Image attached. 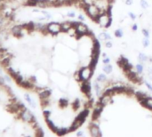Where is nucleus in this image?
<instances>
[{"label":"nucleus","mask_w":152,"mask_h":137,"mask_svg":"<svg viewBox=\"0 0 152 137\" xmlns=\"http://www.w3.org/2000/svg\"><path fill=\"white\" fill-rule=\"evenodd\" d=\"M4 78H5V80H6V83H11V79H12V77H10L8 74H6V75H5L4 76Z\"/></svg>","instance_id":"obj_38"},{"label":"nucleus","mask_w":152,"mask_h":137,"mask_svg":"<svg viewBox=\"0 0 152 137\" xmlns=\"http://www.w3.org/2000/svg\"><path fill=\"white\" fill-rule=\"evenodd\" d=\"M126 76H127L128 78H129L130 80L133 81V82H134V83H139L140 80H141V79L138 77L137 74L135 73V72L131 71V70H128V71H126Z\"/></svg>","instance_id":"obj_10"},{"label":"nucleus","mask_w":152,"mask_h":137,"mask_svg":"<svg viewBox=\"0 0 152 137\" xmlns=\"http://www.w3.org/2000/svg\"><path fill=\"white\" fill-rule=\"evenodd\" d=\"M136 70H137L138 73H141L143 71V66L141 64H137L136 65Z\"/></svg>","instance_id":"obj_35"},{"label":"nucleus","mask_w":152,"mask_h":137,"mask_svg":"<svg viewBox=\"0 0 152 137\" xmlns=\"http://www.w3.org/2000/svg\"><path fill=\"white\" fill-rule=\"evenodd\" d=\"M38 1H39V0H27V2L25 5L28 6H38Z\"/></svg>","instance_id":"obj_22"},{"label":"nucleus","mask_w":152,"mask_h":137,"mask_svg":"<svg viewBox=\"0 0 152 137\" xmlns=\"http://www.w3.org/2000/svg\"><path fill=\"white\" fill-rule=\"evenodd\" d=\"M24 99L26 100L27 101H28V103L29 104L30 106H31L32 108H36V102L33 101V99H32L31 97H30V95L28 94H24Z\"/></svg>","instance_id":"obj_18"},{"label":"nucleus","mask_w":152,"mask_h":137,"mask_svg":"<svg viewBox=\"0 0 152 137\" xmlns=\"http://www.w3.org/2000/svg\"><path fill=\"white\" fill-rule=\"evenodd\" d=\"M12 59H13V55H12V53H10V54H8L7 56L5 57L4 59H2V60L0 61V66L6 70V68L11 66Z\"/></svg>","instance_id":"obj_8"},{"label":"nucleus","mask_w":152,"mask_h":137,"mask_svg":"<svg viewBox=\"0 0 152 137\" xmlns=\"http://www.w3.org/2000/svg\"><path fill=\"white\" fill-rule=\"evenodd\" d=\"M141 7H142L143 9H146V8L148 7V3H147L145 0H141Z\"/></svg>","instance_id":"obj_36"},{"label":"nucleus","mask_w":152,"mask_h":137,"mask_svg":"<svg viewBox=\"0 0 152 137\" xmlns=\"http://www.w3.org/2000/svg\"><path fill=\"white\" fill-rule=\"evenodd\" d=\"M123 35H124V33H123V31L121 30H117L115 31V36L116 38H121V37H123Z\"/></svg>","instance_id":"obj_34"},{"label":"nucleus","mask_w":152,"mask_h":137,"mask_svg":"<svg viewBox=\"0 0 152 137\" xmlns=\"http://www.w3.org/2000/svg\"><path fill=\"white\" fill-rule=\"evenodd\" d=\"M103 107L104 106H102L101 104L100 103L98 104V106L94 109V113H93V118H94V119H97V118L101 116V112H102V109H103Z\"/></svg>","instance_id":"obj_13"},{"label":"nucleus","mask_w":152,"mask_h":137,"mask_svg":"<svg viewBox=\"0 0 152 137\" xmlns=\"http://www.w3.org/2000/svg\"><path fill=\"white\" fill-rule=\"evenodd\" d=\"M142 34L145 36V38H148L149 37V33L147 30H142Z\"/></svg>","instance_id":"obj_40"},{"label":"nucleus","mask_w":152,"mask_h":137,"mask_svg":"<svg viewBox=\"0 0 152 137\" xmlns=\"http://www.w3.org/2000/svg\"><path fill=\"white\" fill-rule=\"evenodd\" d=\"M142 44H143V46L144 47H147L148 45H149V41H148V38H145L144 39L142 40Z\"/></svg>","instance_id":"obj_37"},{"label":"nucleus","mask_w":152,"mask_h":137,"mask_svg":"<svg viewBox=\"0 0 152 137\" xmlns=\"http://www.w3.org/2000/svg\"><path fill=\"white\" fill-rule=\"evenodd\" d=\"M126 4L128 5V6H129V5H132V4H133V0H126Z\"/></svg>","instance_id":"obj_46"},{"label":"nucleus","mask_w":152,"mask_h":137,"mask_svg":"<svg viewBox=\"0 0 152 137\" xmlns=\"http://www.w3.org/2000/svg\"><path fill=\"white\" fill-rule=\"evenodd\" d=\"M67 32H68V33H69V34H70V36H71V37L76 36V35H77V34L75 27H73V28H72V27H71V28H70V30H68Z\"/></svg>","instance_id":"obj_27"},{"label":"nucleus","mask_w":152,"mask_h":137,"mask_svg":"<svg viewBox=\"0 0 152 137\" xmlns=\"http://www.w3.org/2000/svg\"><path fill=\"white\" fill-rule=\"evenodd\" d=\"M112 70H113L112 66H111L109 63L106 64V65L103 67V71L105 72V73H107V74L111 73V72H112Z\"/></svg>","instance_id":"obj_20"},{"label":"nucleus","mask_w":152,"mask_h":137,"mask_svg":"<svg viewBox=\"0 0 152 137\" xmlns=\"http://www.w3.org/2000/svg\"><path fill=\"white\" fill-rule=\"evenodd\" d=\"M111 16L108 13H101L96 19V22L99 23L101 27H109L111 24Z\"/></svg>","instance_id":"obj_4"},{"label":"nucleus","mask_w":152,"mask_h":137,"mask_svg":"<svg viewBox=\"0 0 152 137\" xmlns=\"http://www.w3.org/2000/svg\"><path fill=\"white\" fill-rule=\"evenodd\" d=\"M145 84H146V86L148 87V88L152 92V86H151V85H150L149 83H148V82H145Z\"/></svg>","instance_id":"obj_42"},{"label":"nucleus","mask_w":152,"mask_h":137,"mask_svg":"<svg viewBox=\"0 0 152 137\" xmlns=\"http://www.w3.org/2000/svg\"><path fill=\"white\" fill-rule=\"evenodd\" d=\"M88 109H84V111H83L82 112L80 113V114L78 115V118H83V119H85L86 118V117L88 116Z\"/></svg>","instance_id":"obj_24"},{"label":"nucleus","mask_w":152,"mask_h":137,"mask_svg":"<svg viewBox=\"0 0 152 137\" xmlns=\"http://www.w3.org/2000/svg\"><path fill=\"white\" fill-rule=\"evenodd\" d=\"M81 91L85 94H90L91 87H90V84H89L87 81H84V83H83L82 86H81Z\"/></svg>","instance_id":"obj_14"},{"label":"nucleus","mask_w":152,"mask_h":137,"mask_svg":"<svg viewBox=\"0 0 152 137\" xmlns=\"http://www.w3.org/2000/svg\"><path fill=\"white\" fill-rule=\"evenodd\" d=\"M90 133H91V135H92L93 137H98V136L102 135V133H101L99 127H98V126L97 125H94V124H93L92 126H91Z\"/></svg>","instance_id":"obj_11"},{"label":"nucleus","mask_w":152,"mask_h":137,"mask_svg":"<svg viewBox=\"0 0 152 137\" xmlns=\"http://www.w3.org/2000/svg\"><path fill=\"white\" fill-rule=\"evenodd\" d=\"M111 46H112V44H111L110 42H107V43H106V47H109V48H110Z\"/></svg>","instance_id":"obj_45"},{"label":"nucleus","mask_w":152,"mask_h":137,"mask_svg":"<svg viewBox=\"0 0 152 137\" xmlns=\"http://www.w3.org/2000/svg\"><path fill=\"white\" fill-rule=\"evenodd\" d=\"M11 34L13 35V37L15 38H22L23 37V31H24V28H23V25L22 24H17L14 25L11 28Z\"/></svg>","instance_id":"obj_5"},{"label":"nucleus","mask_w":152,"mask_h":137,"mask_svg":"<svg viewBox=\"0 0 152 137\" xmlns=\"http://www.w3.org/2000/svg\"><path fill=\"white\" fill-rule=\"evenodd\" d=\"M68 16L69 17H75V13H74V12H70V13H68Z\"/></svg>","instance_id":"obj_43"},{"label":"nucleus","mask_w":152,"mask_h":137,"mask_svg":"<svg viewBox=\"0 0 152 137\" xmlns=\"http://www.w3.org/2000/svg\"><path fill=\"white\" fill-rule=\"evenodd\" d=\"M46 26L48 33L52 34V35H57L59 32L62 31V25L57 22H50Z\"/></svg>","instance_id":"obj_6"},{"label":"nucleus","mask_w":152,"mask_h":137,"mask_svg":"<svg viewBox=\"0 0 152 137\" xmlns=\"http://www.w3.org/2000/svg\"><path fill=\"white\" fill-rule=\"evenodd\" d=\"M59 104H60V107L64 108V107H66V106L68 105V101L66 99H63V98H62V99L59 101Z\"/></svg>","instance_id":"obj_28"},{"label":"nucleus","mask_w":152,"mask_h":137,"mask_svg":"<svg viewBox=\"0 0 152 137\" xmlns=\"http://www.w3.org/2000/svg\"><path fill=\"white\" fill-rule=\"evenodd\" d=\"M128 60L126 58H125V57H121L120 59H119V60L117 61V63L119 64V65H120V67H124L125 65H126V63H128Z\"/></svg>","instance_id":"obj_21"},{"label":"nucleus","mask_w":152,"mask_h":137,"mask_svg":"<svg viewBox=\"0 0 152 137\" xmlns=\"http://www.w3.org/2000/svg\"><path fill=\"white\" fill-rule=\"evenodd\" d=\"M45 122H46V124H47V126H48V127L50 128V129L52 130V131L54 132V133H57V132H58L59 128L57 127L56 126H55L54 123H53V121L51 120L50 118H45Z\"/></svg>","instance_id":"obj_15"},{"label":"nucleus","mask_w":152,"mask_h":137,"mask_svg":"<svg viewBox=\"0 0 152 137\" xmlns=\"http://www.w3.org/2000/svg\"><path fill=\"white\" fill-rule=\"evenodd\" d=\"M129 16L131 17V18H132L133 20H135V18H136L135 14H134V13H129Z\"/></svg>","instance_id":"obj_44"},{"label":"nucleus","mask_w":152,"mask_h":137,"mask_svg":"<svg viewBox=\"0 0 152 137\" xmlns=\"http://www.w3.org/2000/svg\"><path fill=\"white\" fill-rule=\"evenodd\" d=\"M72 105H73V108H74L75 109H78L79 106H80V101H79V100H78V99L76 100V101L73 102V104H72Z\"/></svg>","instance_id":"obj_33"},{"label":"nucleus","mask_w":152,"mask_h":137,"mask_svg":"<svg viewBox=\"0 0 152 137\" xmlns=\"http://www.w3.org/2000/svg\"><path fill=\"white\" fill-rule=\"evenodd\" d=\"M78 19L81 20V21H84V17L83 16V15H79V16H78Z\"/></svg>","instance_id":"obj_48"},{"label":"nucleus","mask_w":152,"mask_h":137,"mask_svg":"<svg viewBox=\"0 0 152 137\" xmlns=\"http://www.w3.org/2000/svg\"><path fill=\"white\" fill-rule=\"evenodd\" d=\"M135 94H136V97H137L139 100L144 99V98L146 97V94H145L144 93H142V92H137Z\"/></svg>","instance_id":"obj_32"},{"label":"nucleus","mask_w":152,"mask_h":137,"mask_svg":"<svg viewBox=\"0 0 152 137\" xmlns=\"http://www.w3.org/2000/svg\"><path fill=\"white\" fill-rule=\"evenodd\" d=\"M109 62H110V59H109V58H105L103 61H102V62H103L104 64H108V63H109Z\"/></svg>","instance_id":"obj_41"},{"label":"nucleus","mask_w":152,"mask_h":137,"mask_svg":"<svg viewBox=\"0 0 152 137\" xmlns=\"http://www.w3.org/2000/svg\"><path fill=\"white\" fill-rule=\"evenodd\" d=\"M85 11H86L87 14L92 18L93 20L96 21V19L98 18L100 14H101V9L95 5H89L87 6V7L85 8Z\"/></svg>","instance_id":"obj_2"},{"label":"nucleus","mask_w":152,"mask_h":137,"mask_svg":"<svg viewBox=\"0 0 152 137\" xmlns=\"http://www.w3.org/2000/svg\"><path fill=\"white\" fill-rule=\"evenodd\" d=\"M75 28H76V30H77V37H81L83 36V35H85V34H87L89 31L88 28L82 22H78V24H77Z\"/></svg>","instance_id":"obj_7"},{"label":"nucleus","mask_w":152,"mask_h":137,"mask_svg":"<svg viewBox=\"0 0 152 137\" xmlns=\"http://www.w3.org/2000/svg\"><path fill=\"white\" fill-rule=\"evenodd\" d=\"M137 29H138L137 24H134V25L133 26V31H135V30H137Z\"/></svg>","instance_id":"obj_47"},{"label":"nucleus","mask_w":152,"mask_h":137,"mask_svg":"<svg viewBox=\"0 0 152 137\" xmlns=\"http://www.w3.org/2000/svg\"><path fill=\"white\" fill-rule=\"evenodd\" d=\"M139 60L141 62H145L148 61V57H147V55H145L144 53H141L139 54Z\"/></svg>","instance_id":"obj_26"},{"label":"nucleus","mask_w":152,"mask_h":137,"mask_svg":"<svg viewBox=\"0 0 152 137\" xmlns=\"http://www.w3.org/2000/svg\"><path fill=\"white\" fill-rule=\"evenodd\" d=\"M99 38H101V39H102V40H108V39H110L111 38V37H110V35H109V34H107V33H101L99 35Z\"/></svg>","instance_id":"obj_23"},{"label":"nucleus","mask_w":152,"mask_h":137,"mask_svg":"<svg viewBox=\"0 0 152 137\" xmlns=\"http://www.w3.org/2000/svg\"><path fill=\"white\" fill-rule=\"evenodd\" d=\"M35 131H36V133H35V135H37V136H44V132L43 130L41 129V128L38 127L35 129Z\"/></svg>","instance_id":"obj_31"},{"label":"nucleus","mask_w":152,"mask_h":137,"mask_svg":"<svg viewBox=\"0 0 152 137\" xmlns=\"http://www.w3.org/2000/svg\"><path fill=\"white\" fill-rule=\"evenodd\" d=\"M93 70L92 68L90 66L88 67H83L81 68V70H79V73H78V79L81 81H88L90 79V77H92L93 75Z\"/></svg>","instance_id":"obj_1"},{"label":"nucleus","mask_w":152,"mask_h":137,"mask_svg":"<svg viewBox=\"0 0 152 137\" xmlns=\"http://www.w3.org/2000/svg\"><path fill=\"white\" fill-rule=\"evenodd\" d=\"M51 94H52L51 90H45V89H44L43 91H41V92L39 93V98H40V100L48 99V98L51 96Z\"/></svg>","instance_id":"obj_16"},{"label":"nucleus","mask_w":152,"mask_h":137,"mask_svg":"<svg viewBox=\"0 0 152 137\" xmlns=\"http://www.w3.org/2000/svg\"><path fill=\"white\" fill-rule=\"evenodd\" d=\"M107 80V77L104 74H100L97 77V81L98 82H103V81Z\"/></svg>","instance_id":"obj_29"},{"label":"nucleus","mask_w":152,"mask_h":137,"mask_svg":"<svg viewBox=\"0 0 152 137\" xmlns=\"http://www.w3.org/2000/svg\"><path fill=\"white\" fill-rule=\"evenodd\" d=\"M140 102L142 106L148 108V109L152 111V98L150 97H145L144 99L140 100Z\"/></svg>","instance_id":"obj_12"},{"label":"nucleus","mask_w":152,"mask_h":137,"mask_svg":"<svg viewBox=\"0 0 152 137\" xmlns=\"http://www.w3.org/2000/svg\"><path fill=\"white\" fill-rule=\"evenodd\" d=\"M18 118H21L23 122L28 123V124H29L30 122H32V121L35 119V117H34V115L32 114L31 111H30L29 109H27V108H25L24 109H22V111H21V112L18 115Z\"/></svg>","instance_id":"obj_3"},{"label":"nucleus","mask_w":152,"mask_h":137,"mask_svg":"<svg viewBox=\"0 0 152 137\" xmlns=\"http://www.w3.org/2000/svg\"><path fill=\"white\" fill-rule=\"evenodd\" d=\"M94 88H95L97 95H101V87H100L99 84H98V81L97 82H94Z\"/></svg>","instance_id":"obj_30"},{"label":"nucleus","mask_w":152,"mask_h":137,"mask_svg":"<svg viewBox=\"0 0 152 137\" xmlns=\"http://www.w3.org/2000/svg\"><path fill=\"white\" fill-rule=\"evenodd\" d=\"M62 31H68L70 28L72 27V22H70V21H66V22L62 23Z\"/></svg>","instance_id":"obj_19"},{"label":"nucleus","mask_w":152,"mask_h":137,"mask_svg":"<svg viewBox=\"0 0 152 137\" xmlns=\"http://www.w3.org/2000/svg\"><path fill=\"white\" fill-rule=\"evenodd\" d=\"M77 136H83V135H84V133H83V132H78V133H77Z\"/></svg>","instance_id":"obj_49"},{"label":"nucleus","mask_w":152,"mask_h":137,"mask_svg":"<svg viewBox=\"0 0 152 137\" xmlns=\"http://www.w3.org/2000/svg\"><path fill=\"white\" fill-rule=\"evenodd\" d=\"M50 115H51V111H44V116H45V118H49V117H50Z\"/></svg>","instance_id":"obj_39"},{"label":"nucleus","mask_w":152,"mask_h":137,"mask_svg":"<svg viewBox=\"0 0 152 137\" xmlns=\"http://www.w3.org/2000/svg\"><path fill=\"white\" fill-rule=\"evenodd\" d=\"M109 101H110V95H105V94H103L102 97L101 98V100H100L99 103L101 104L102 106H105L109 103Z\"/></svg>","instance_id":"obj_17"},{"label":"nucleus","mask_w":152,"mask_h":137,"mask_svg":"<svg viewBox=\"0 0 152 137\" xmlns=\"http://www.w3.org/2000/svg\"><path fill=\"white\" fill-rule=\"evenodd\" d=\"M68 132H70V130L69 129H67V128H59V130H58V132H57V134L58 135H64V134H66V133H68Z\"/></svg>","instance_id":"obj_25"},{"label":"nucleus","mask_w":152,"mask_h":137,"mask_svg":"<svg viewBox=\"0 0 152 137\" xmlns=\"http://www.w3.org/2000/svg\"><path fill=\"white\" fill-rule=\"evenodd\" d=\"M85 121V119H83V118H80L77 117V118L75 119V121L73 122V124H72V126H70V128H69V130L70 131H75V130H77V128L79 127V126H81L83 125V123Z\"/></svg>","instance_id":"obj_9"}]
</instances>
